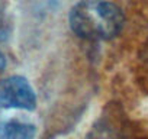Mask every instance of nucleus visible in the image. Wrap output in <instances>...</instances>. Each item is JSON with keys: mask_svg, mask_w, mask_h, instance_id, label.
<instances>
[{"mask_svg": "<svg viewBox=\"0 0 148 139\" xmlns=\"http://www.w3.org/2000/svg\"><path fill=\"white\" fill-rule=\"evenodd\" d=\"M71 31L80 38L106 41L115 38L123 28L125 16L121 7L105 0H83L68 15Z\"/></svg>", "mask_w": 148, "mask_h": 139, "instance_id": "1", "label": "nucleus"}, {"mask_svg": "<svg viewBox=\"0 0 148 139\" xmlns=\"http://www.w3.org/2000/svg\"><path fill=\"white\" fill-rule=\"evenodd\" d=\"M36 94L25 77L12 76L0 80V109L34 110Z\"/></svg>", "mask_w": 148, "mask_h": 139, "instance_id": "2", "label": "nucleus"}, {"mask_svg": "<svg viewBox=\"0 0 148 139\" xmlns=\"http://www.w3.org/2000/svg\"><path fill=\"white\" fill-rule=\"evenodd\" d=\"M36 126L22 119L0 117V139H34Z\"/></svg>", "mask_w": 148, "mask_h": 139, "instance_id": "3", "label": "nucleus"}, {"mask_svg": "<svg viewBox=\"0 0 148 139\" xmlns=\"http://www.w3.org/2000/svg\"><path fill=\"white\" fill-rule=\"evenodd\" d=\"M5 67H6V58H5V55H3V52L0 51V73L5 70Z\"/></svg>", "mask_w": 148, "mask_h": 139, "instance_id": "4", "label": "nucleus"}]
</instances>
